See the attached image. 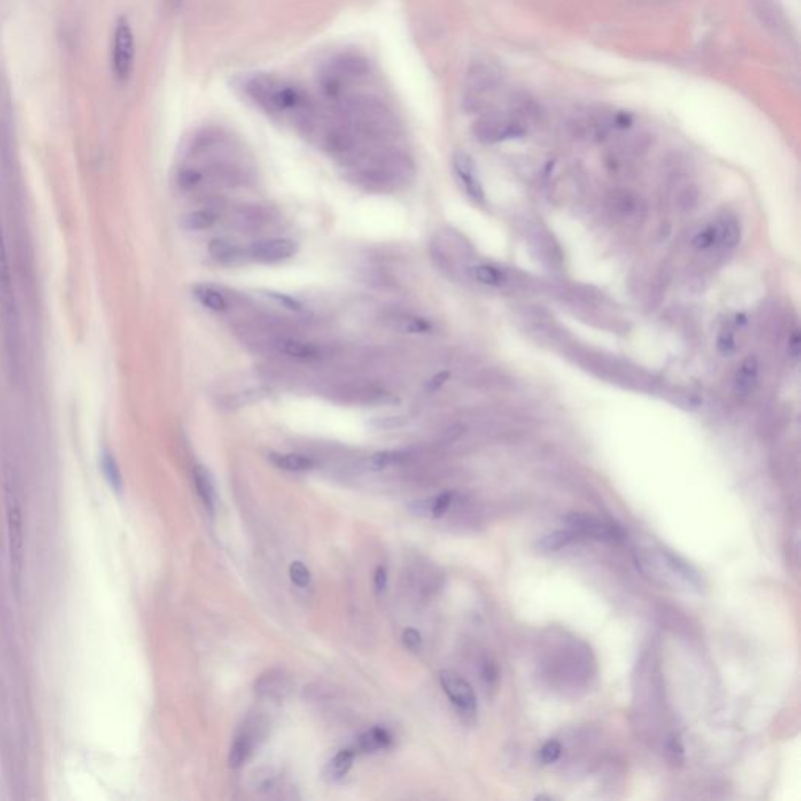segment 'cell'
Returning <instances> with one entry per match:
<instances>
[{
    "label": "cell",
    "mask_w": 801,
    "mask_h": 801,
    "mask_svg": "<svg viewBox=\"0 0 801 801\" xmlns=\"http://www.w3.org/2000/svg\"><path fill=\"white\" fill-rule=\"evenodd\" d=\"M238 88L249 102L269 114H292L304 120L314 105L302 88L269 74L246 75Z\"/></svg>",
    "instance_id": "6da1fadb"
},
{
    "label": "cell",
    "mask_w": 801,
    "mask_h": 801,
    "mask_svg": "<svg viewBox=\"0 0 801 801\" xmlns=\"http://www.w3.org/2000/svg\"><path fill=\"white\" fill-rule=\"evenodd\" d=\"M373 77V66L361 52H338L324 61L318 73V89L324 104H337L363 91Z\"/></svg>",
    "instance_id": "7a4b0ae2"
},
{
    "label": "cell",
    "mask_w": 801,
    "mask_h": 801,
    "mask_svg": "<svg viewBox=\"0 0 801 801\" xmlns=\"http://www.w3.org/2000/svg\"><path fill=\"white\" fill-rule=\"evenodd\" d=\"M0 323H2L7 346L12 349V354H13L16 347L19 346V314H18V302L14 296L2 216H0Z\"/></svg>",
    "instance_id": "3957f363"
},
{
    "label": "cell",
    "mask_w": 801,
    "mask_h": 801,
    "mask_svg": "<svg viewBox=\"0 0 801 801\" xmlns=\"http://www.w3.org/2000/svg\"><path fill=\"white\" fill-rule=\"evenodd\" d=\"M500 87V74L486 63H476L470 67L463 87V107L468 112H479L487 107Z\"/></svg>",
    "instance_id": "277c9868"
},
{
    "label": "cell",
    "mask_w": 801,
    "mask_h": 801,
    "mask_svg": "<svg viewBox=\"0 0 801 801\" xmlns=\"http://www.w3.org/2000/svg\"><path fill=\"white\" fill-rule=\"evenodd\" d=\"M135 65V36L128 18L116 22L112 41V71L120 82L128 81Z\"/></svg>",
    "instance_id": "5b68a950"
},
{
    "label": "cell",
    "mask_w": 801,
    "mask_h": 801,
    "mask_svg": "<svg viewBox=\"0 0 801 801\" xmlns=\"http://www.w3.org/2000/svg\"><path fill=\"white\" fill-rule=\"evenodd\" d=\"M473 134L478 140L487 144L512 140L525 135V128L518 121L500 114H486L474 122Z\"/></svg>",
    "instance_id": "8992f818"
},
{
    "label": "cell",
    "mask_w": 801,
    "mask_h": 801,
    "mask_svg": "<svg viewBox=\"0 0 801 801\" xmlns=\"http://www.w3.org/2000/svg\"><path fill=\"white\" fill-rule=\"evenodd\" d=\"M7 517L8 534H10V549H12V562H13L16 574L22 572V561H24V521H22V508L19 498L14 490L13 482L7 484Z\"/></svg>",
    "instance_id": "52a82bcc"
},
{
    "label": "cell",
    "mask_w": 801,
    "mask_h": 801,
    "mask_svg": "<svg viewBox=\"0 0 801 801\" xmlns=\"http://www.w3.org/2000/svg\"><path fill=\"white\" fill-rule=\"evenodd\" d=\"M440 684L449 701L462 715H474L478 711V698L473 688L467 680H463L461 674L443 670L440 672Z\"/></svg>",
    "instance_id": "ba28073f"
},
{
    "label": "cell",
    "mask_w": 801,
    "mask_h": 801,
    "mask_svg": "<svg viewBox=\"0 0 801 801\" xmlns=\"http://www.w3.org/2000/svg\"><path fill=\"white\" fill-rule=\"evenodd\" d=\"M570 529H573L576 534L588 535L596 540H623L625 533L620 526H615L612 523L596 520L594 517L582 514H572L567 518Z\"/></svg>",
    "instance_id": "9c48e42d"
},
{
    "label": "cell",
    "mask_w": 801,
    "mask_h": 801,
    "mask_svg": "<svg viewBox=\"0 0 801 801\" xmlns=\"http://www.w3.org/2000/svg\"><path fill=\"white\" fill-rule=\"evenodd\" d=\"M293 688V681L290 674L285 673L281 668L268 670L267 673L261 674L255 681L254 692L261 700L281 701L287 698L288 694Z\"/></svg>",
    "instance_id": "30bf717a"
},
{
    "label": "cell",
    "mask_w": 801,
    "mask_h": 801,
    "mask_svg": "<svg viewBox=\"0 0 801 801\" xmlns=\"http://www.w3.org/2000/svg\"><path fill=\"white\" fill-rule=\"evenodd\" d=\"M296 253H298V245L290 238L255 241L249 249L251 257L261 263H277V261H288Z\"/></svg>",
    "instance_id": "8fae6325"
},
{
    "label": "cell",
    "mask_w": 801,
    "mask_h": 801,
    "mask_svg": "<svg viewBox=\"0 0 801 801\" xmlns=\"http://www.w3.org/2000/svg\"><path fill=\"white\" fill-rule=\"evenodd\" d=\"M261 735V725L259 720H249L235 737L234 743L229 751V766L238 768L253 755L257 739Z\"/></svg>",
    "instance_id": "7c38bea8"
},
{
    "label": "cell",
    "mask_w": 801,
    "mask_h": 801,
    "mask_svg": "<svg viewBox=\"0 0 801 801\" xmlns=\"http://www.w3.org/2000/svg\"><path fill=\"white\" fill-rule=\"evenodd\" d=\"M453 167H455V177L459 179L468 196L482 204L486 200V193H484L481 181L476 173L473 159L465 152H455L453 157Z\"/></svg>",
    "instance_id": "4fadbf2b"
},
{
    "label": "cell",
    "mask_w": 801,
    "mask_h": 801,
    "mask_svg": "<svg viewBox=\"0 0 801 801\" xmlns=\"http://www.w3.org/2000/svg\"><path fill=\"white\" fill-rule=\"evenodd\" d=\"M759 381V361L756 355H747L737 368L735 376V392L741 398H748L755 392Z\"/></svg>",
    "instance_id": "5bb4252c"
},
{
    "label": "cell",
    "mask_w": 801,
    "mask_h": 801,
    "mask_svg": "<svg viewBox=\"0 0 801 801\" xmlns=\"http://www.w3.org/2000/svg\"><path fill=\"white\" fill-rule=\"evenodd\" d=\"M193 479L196 492L199 494L204 508L210 515H214L216 512V490L212 474L207 468L198 465L193 470Z\"/></svg>",
    "instance_id": "9a60e30c"
},
{
    "label": "cell",
    "mask_w": 801,
    "mask_h": 801,
    "mask_svg": "<svg viewBox=\"0 0 801 801\" xmlns=\"http://www.w3.org/2000/svg\"><path fill=\"white\" fill-rule=\"evenodd\" d=\"M276 347L282 354L288 355L292 359L300 362L315 361L320 357V349L307 343V341L296 340V338H284L276 343Z\"/></svg>",
    "instance_id": "2e32d148"
},
{
    "label": "cell",
    "mask_w": 801,
    "mask_h": 801,
    "mask_svg": "<svg viewBox=\"0 0 801 801\" xmlns=\"http://www.w3.org/2000/svg\"><path fill=\"white\" fill-rule=\"evenodd\" d=\"M392 743H393V737L387 729L376 727L359 737L357 748L363 753H376V751L392 747Z\"/></svg>",
    "instance_id": "e0dca14e"
},
{
    "label": "cell",
    "mask_w": 801,
    "mask_h": 801,
    "mask_svg": "<svg viewBox=\"0 0 801 801\" xmlns=\"http://www.w3.org/2000/svg\"><path fill=\"white\" fill-rule=\"evenodd\" d=\"M354 758L355 751L351 750V748L338 751L329 761L328 767H326V778H328L329 782H340V780H343L346 776L347 772L353 767Z\"/></svg>",
    "instance_id": "ac0fdd59"
},
{
    "label": "cell",
    "mask_w": 801,
    "mask_h": 801,
    "mask_svg": "<svg viewBox=\"0 0 801 801\" xmlns=\"http://www.w3.org/2000/svg\"><path fill=\"white\" fill-rule=\"evenodd\" d=\"M471 276L474 281L479 282L486 287H502L508 284V274L501 268L494 267V265H476L471 268Z\"/></svg>",
    "instance_id": "d6986e66"
},
{
    "label": "cell",
    "mask_w": 801,
    "mask_h": 801,
    "mask_svg": "<svg viewBox=\"0 0 801 801\" xmlns=\"http://www.w3.org/2000/svg\"><path fill=\"white\" fill-rule=\"evenodd\" d=\"M274 465L282 468L290 473H306L315 467L314 461L310 457L302 455H277L273 453L271 457Z\"/></svg>",
    "instance_id": "ffe728a7"
},
{
    "label": "cell",
    "mask_w": 801,
    "mask_h": 801,
    "mask_svg": "<svg viewBox=\"0 0 801 801\" xmlns=\"http://www.w3.org/2000/svg\"><path fill=\"white\" fill-rule=\"evenodd\" d=\"M194 296H196L200 304H202L204 307L208 308V310H214V312H226L229 308L226 298H224L218 290H214V288L199 285V287L194 288Z\"/></svg>",
    "instance_id": "44dd1931"
},
{
    "label": "cell",
    "mask_w": 801,
    "mask_h": 801,
    "mask_svg": "<svg viewBox=\"0 0 801 801\" xmlns=\"http://www.w3.org/2000/svg\"><path fill=\"white\" fill-rule=\"evenodd\" d=\"M745 320H743V316H737V320L731 324H725L723 328L720 329V334L717 337V349L720 351L723 355H733L735 351H737V340H735V331L737 328H741V324H743Z\"/></svg>",
    "instance_id": "7402d4cb"
},
{
    "label": "cell",
    "mask_w": 801,
    "mask_h": 801,
    "mask_svg": "<svg viewBox=\"0 0 801 801\" xmlns=\"http://www.w3.org/2000/svg\"><path fill=\"white\" fill-rule=\"evenodd\" d=\"M576 537H578V534L574 533L573 529L556 531V533H551V534L541 537L539 543H537V547L540 548L541 551L553 553V551H559L562 548L570 545L572 541L576 540Z\"/></svg>",
    "instance_id": "603a6c76"
},
{
    "label": "cell",
    "mask_w": 801,
    "mask_h": 801,
    "mask_svg": "<svg viewBox=\"0 0 801 801\" xmlns=\"http://www.w3.org/2000/svg\"><path fill=\"white\" fill-rule=\"evenodd\" d=\"M210 254L214 255V261L224 263V265H234L241 259L240 249L224 240H212Z\"/></svg>",
    "instance_id": "cb8c5ba5"
},
{
    "label": "cell",
    "mask_w": 801,
    "mask_h": 801,
    "mask_svg": "<svg viewBox=\"0 0 801 801\" xmlns=\"http://www.w3.org/2000/svg\"><path fill=\"white\" fill-rule=\"evenodd\" d=\"M394 329L402 334H426L431 331V324L424 318L412 316V315H400L394 318Z\"/></svg>",
    "instance_id": "d4e9b609"
},
{
    "label": "cell",
    "mask_w": 801,
    "mask_h": 801,
    "mask_svg": "<svg viewBox=\"0 0 801 801\" xmlns=\"http://www.w3.org/2000/svg\"><path fill=\"white\" fill-rule=\"evenodd\" d=\"M717 245H720V221L709 224L695 235L694 246L700 251H708Z\"/></svg>",
    "instance_id": "484cf974"
},
{
    "label": "cell",
    "mask_w": 801,
    "mask_h": 801,
    "mask_svg": "<svg viewBox=\"0 0 801 801\" xmlns=\"http://www.w3.org/2000/svg\"><path fill=\"white\" fill-rule=\"evenodd\" d=\"M214 222H216V214L214 212L198 210V212L188 214L182 220V226L187 230H206V229L212 228Z\"/></svg>",
    "instance_id": "4316f807"
},
{
    "label": "cell",
    "mask_w": 801,
    "mask_h": 801,
    "mask_svg": "<svg viewBox=\"0 0 801 801\" xmlns=\"http://www.w3.org/2000/svg\"><path fill=\"white\" fill-rule=\"evenodd\" d=\"M741 224L735 220L720 221V245L727 249L739 245L741 241Z\"/></svg>",
    "instance_id": "83f0119b"
},
{
    "label": "cell",
    "mask_w": 801,
    "mask_h": 801,
    "mask_svg": "<svg viewBox=\"0 0 801 801\" xmlns=\"http://www.w3.org/2000/svg\"><path fill=\"white\" fill-rule=\"evenodd\" d=\"M404 457L406 455L400 453V451H381V453H376V455L369 457L368 465L374 471H381V470H385V468L392 467V465H396V463L404 461Z\"/></svg>",
    "instance_id": "f1b7e54d"
},
{
    "label": "cell",
    "mask_w": 801,
    "mask_h": 801,
    "mask_svg": "<svg viewBox=\"0 0 801 801\" xmlns=\"http://www.w3.org/2000/svg\"><path fill=\"white\" fill-rule=\"evenodd\" d=\"M268 392L267 388H253V390H246V392H243L240 394H235L234 398H230V408L234 406V408H243V406H249V404H254L257 400H263V398H267Z\"/></svg>",
    "instance_id": "f546056e"
},
{
    "label": "cell",
    "mask_w": 801,
    "mask_h": 801,
    "mask_svg": "<svg viewBox=\"0 0 801 801\" xmlns=\"http://www.w3.org/2000/svg\"><path fill=\"white\" fill-rule=\"evenodd\" d=\"M102 470L107 478L110 486L120 492L122 488V478H121L120 468L116 465L113 457L110 455H102Z\"/></svg>",
    "instance_id": "4dcf8cb0"
},
{
    "label": "cell",
    "mask_w": 801,
    "mask_h": 801,
    "mask_svg": "<svg viewBox=\"0 0 801 801\" xmlns=\"http://www.w3.org/2000/svg\"><path fill=\"white\" fill-rule=\"evenodd\" d=\"M290 578L293 581L294 586L300 588L308 587V584L312 581V574L302 562L294 561L290 565Z\"/></svg>",
    "instance_id": "1f68e13d"
},
{
    "label": "cell",
    "mask_w": 801,
    "mask_h": 801,
    "mask_svg": "<svg viewBox=\"0 0 801 801\" xmlns=\"http://www.w3.org/2000/svg\"><path fill=\"white\" fill-rule=\"evenodd\" d=\"M455 494L453 492H445V494L435 496L434 500L429 502V512L432 517H441L447 512V509L451 508V504L455 502Z\"/></svg>",
    "instance_id": "d6a6232c"
},
{
    "label": "cell",
    "mask_w": 801,
    "mask_h": 801,
    "mask_svg": "<svg viewBox=\"0 0 801 801\" xmlns=\"http://www.w3.org/2000/svg\"><path fill=\"white\" fill-rule=\"evenodd\" d=\"M562 755V745L557 741H548L543 747L540 748L541 764H553L557 761Z\"/></svg>",
    "instance_id": "836d02e7"
},
{
    "label": "cell",
    "mask_w": 801,
    "mask_h": 801,
    "mask_svg": "<svg viewBox=\"0 0 801 801\" xmlns=\"http://www.w3.org/2000/svg\"><path fill=\"white\" fill-rule=\"evenodd\" d=\"M482 681L488 688H494L500 681V670L492 661H484L482 664Z\"/></svg>",
    "instance_id": "e575fe53"
},
{
    "label": "cell",
    "mask_w": 801,
    "mask_h": 801,
    "mask_svg": "<svg viewBox=\"0 0 801 801\" xmlns=\"http://www.w3.org/2000/svg\"><path fill=\"white\" fill-rule=\"evenodd\" d=\"M667 755L672 764L681 766L682 762H684V748H682L681 742L672 737L667 742Z\"/></svg>",
    "instance_id": "d590c367"
},
{
    "label": "cell",
    "mask_w": 801,
    "mask_h": 801,
    "mask_svg": "<svg viewBox=\"0 0 801 801\" xmlns=\"http://www.w3.org/2000/svg\"><path fill=\"white\" fill-rule=\"evenodd\" d=\"M268 298H271V299L277 300V302H281L284 307L290 308V310H294V312H300L302 310V306H300L298 300L293 299V298H290L287 294L281 293H274V292H268Z\"/></svg>",
    "instance_id": "8d00e7d4"
},
{
    "label": "cell",
    "mask_w": 801,
    "mask_h": 801,
    "mask_svg": "<svg viewBox=\"0 0 801 801\" xmlns=\"http://www.w3.org/2000/svg\"><path fill=\"white\" fill-rule=\"evenodd\" d=\"M402 642H404V645L408 649L418 651L421 648V634L416 629H406L404 634H402Z\"/></svg>",
    "instance_id": "74e56055"
},
{
    "label": "cell",
    "mask_w": 801,
    "mask_h": 801,
    "mask_svg": "<svg viewBox=\"0 0 801 801\" xmlns=\"http://www.w3.org/2000/svg\"><path fill=\"white\" fill-rule=\"evenodd\" d=\"M788 353L790 355V359H794V361L800 359L801 337L798 329H795L794 332L789 337Z\"/></svg>",
    "instance_id": "f35d334b"
},
{
    "label": "cell",
    "mask_w": 801,
    "mask_h": 801,
    "mask_svg": "<svg viewBox=\"0 0 801 801\" xmlns=\"http://www.w3.org/2000/svg\"><path fill=\"white\" fill-rule=\"evenodd\" d=\"M387 570L385 567H377L376 568V573H374V587L377 590V594H382L385 588H387Z\"/></svg>",
    "instance_id": "ab89813d"
},
{
    "label": "cell",
    "mask_w": 801,
    "mask_h": 801,
    "mask_svg": "<svg viewBox=\"0 0 801 801\" xmlns=\"http://www.w3.org/2000/svg\"><path fill=\"white\" fill-rule=\"evenodd\" d=\"M447 377H449V374H447V373L437 374V376H435L434 379H432V381L429 382V390H431V392H435V390H439V388H440L441 385H443V384H445V382H447Z\"/></svg>",
    "instance_id": "60d3db41"
}]
</instances>
